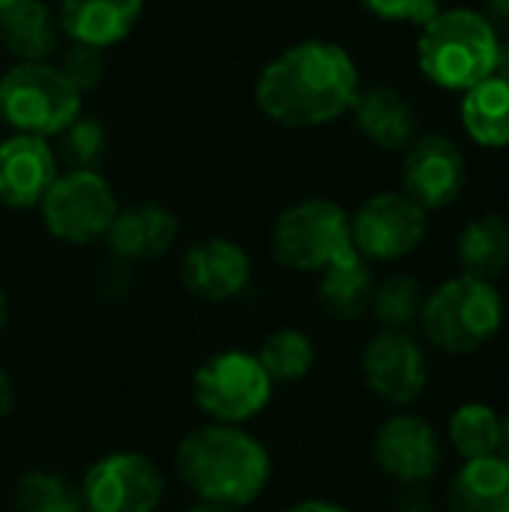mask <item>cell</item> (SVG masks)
<instances>
[{"label": "cell", "instance_id": "ba28073f", "mask_svg": "<svg viewBox=\"0 0 509 512\" xmlns=\"http://www.w3.org/2000/svg\"><path fill=\"white\" fill-rule=\"evenodd\" d=\"M117 210L114 189L96 168H72L57 174L39 201L48 234L72 246H87L105 237Z\"/></svg>", "mask_w": 509, "mask_h": 512}, {"label": "cell", "instance_id": "8992f818", "mask_svg": "<svg viewBox=\"0 0 509 512\" xmlns=\"http://www.w3.org/2000/svg\"><path fill=\"white\" fill-rule=\"evenodd\" d=\"M81 114V90L48 60H18L0 78V120L27 135H60Z\"/></svg>", "mask_w": 509, "mask_h": 512}, {"label": "cell", "instance_id": "52a82bcc", "mask_svg": "<svg viewBox=\"0 0 509 512\" xmlns=\"http://www.w3.org/2000/svg\"><path fill=\"white\" fill-rule=\"evenodd\" d=\"M270 243L276 261L297 273H321L333 261L357 252L351 216L327 198H306L282 210Z\"/></svg>", "mask_w": 509, "mask_h": 512}, {"label": "cell", "instance_id": "f1b7e54d", "mask_svg": "<svg viewBox=\"0 0 509 512\" xmlns=\"http://www.w3.org/2000/svg\"><path fill=\"white\" fill-rule=\"evenodd\" d=\"M60 72L78 87V90H90L96 87V81L102 78L105 72V57H102V48H93V45H81V42H72L63 57H60Z\"/></svg>", "mask_w": 509, "mask_h": 512}, {"label": "cell", "instance_id": "d6986e66", "mask_svg": "<svg viewBox=\"0 0 509 512\" xmlns=\"http://www.w3.org/2000/svg\"><path fill=\"white\" fill-rule=\"evenodd\" d=\"M60 36L57 15L45 0H6L0 6V42L18 60H45Z\"/></svg>", "mask_w": 509, "mask_h": 512}, {"label": "cell", "instance_id": "cb8c5ba5", "mask_svg": "<svg viewBox=\"0 0 509 512\" xmlns=\"http://www.w3.org/2000/svg\"><path fill=\"white\" fill-rule=\"evenodd\" d=\"M255 354H258L261 366L267 369V375L273 378L276 387L303 381L315 366V345L297 327L273 330Z\"/></svg>", "mask_w": 509, "mask_h": 512}, {"label": "cell", "instance_id": "30bf717a", "mask_svg": "<svg viewBox=\"0 0 509 512\" xmlns=\"http://www.w3.org/2000/svg\"><path fill=\"white\" fill-rule=\"evenodd\" d=\"M429 210L405 192H378L351 216L354 249L366 261H402L423 246Z\"/></svg>", "mask_w": 509, "mask_h": 512}, {"label": "cell", "instance_id": "4fadbf2b", "mask_svg": "<svg viewBox=\"0 0 509 512\" xmlns=\"http://www.w3.org/2000/svg\"><path fill=\"white\" fill-rule=\"evenodd\" d=\"M372 456L384 477L399 486L429 483L441 465V441L432 423L417 414L384 420L372 438Z\"/></svg>", "mask_w": 509, "mask_h": 512}, {"label": "cell", "instance_id": "ffe728a7", "mask_svg": "<svg viewBox=\"0 0 509 512\" xmlns=\"http://www.w3.org/2000/svg\"><path fill=\"white\" fill-rule=\"evenodd\" d=\"M462 129L483 150L509 147V81L492 72L462 93Z\"/></svg>", "mask_w": 509, "mask_h": 512}, {"label": "cell", "instance_id": "74e56055", "mask_svg": "<svg viewBox=\"0 0 509 512\" xmlns=\"http://www.w3.org/2000/svg\"><path fill=\"white\" fill-rule=\"evenodd\" d=\"M6 318H9V303H6V294H3V288H0V333H3V327H6Z\"/></svg>", "mask_w": 509, "mask_h": 512}, {"label": "cell", "instance_id": "7402d4cb", "mask_svg": "<svg viewBox=\"0 0 509 512\" xmlns=\"http://www.w3.org/2000/svg\"><path fill=\"white\" fill-rule=\"evenodd\" d=\"M375 294V279L360 252H351L321 270L318 300L324 312L336 321H357L369 312Z\"/></svg>", "mask_w": 509, "mask_h": 512}, {"label": "cell", "instance_id": "5bb4252c", "mask_svg": "<svg viewBox=\"0 0 509 512\" xmlns=\"http://www.w3.org/2000/svg\"><path fill=\"white\" fill-rule=\"evenodd\" d=\"M180 279L189 294L204 303H228L240 297L252 279V261L243 246L228 237H207L195 243L183 264Z\"/></svg>", "mask_w": 509, "mask_h": 512}, {"label": "cell", "instance_id": "9c48e42d", "mask_svg": "<svg viewBox=\"0 0 509 512\" xmlns=\"http://www.w3.org/2000/svg\"><path fill=\"white\" fill-rule=\"evenodd\" d=\"M78 489L84 512H156L165 501V474L147 453L111 450L87 465Z\"/></svg>", "mask_w": 509, "mask_h": 512}, {"label": "cell", "instance_id": "d6a6232c", "mask_svg": "<svg viewBox=\"0 0 509 512\" xmlns=\"http://www.w3.org/2000/svg\"><path fill=\"white\" fill-rule=\"evenodd\" d=\"M282 512H351L348 507L336 504V501H327V498H303L291 507H285Z\"/></svg>", "mask_w": 509, "mask_h": 512}, {"label": "cell", "instance_id": "e575fe53", "mask_svg": "<svg viewBox=\"0 0 509 512\" xmlns=\"http://www.w3.org/2000/svg\"><path fill=\"white\" fill-rule=\"evenodd\" d=\"M495 72L509 81V39H501V54H498V66H495Z\"/></svg>", "mask_w": 509, "mask_h": 512}, {"label": "cell", "instance_id": "d4e9b609", "mask_svg": "<svg viewBox=\"0 0 509 512\" xmlns=\"http://www.w3.org/2000/svg\"><path fill=\"white\" fill-rule=\"evenodd\" d=\"M18 512H84V498L78 483L57 471H27L15 483Z\"/></svg>", "mask_w": 509, "mask_h": 512}, {"label": "cell", "instance_id": "5b68a950", "mask_svg": "<svg viewBox=\"0 0 509 512\" xmlns=\"http://www.w3.org/2000/svg\"><path fill=\"white\" fill-rule=\"evenodd\" d=\"M276 384L258 354L225 348L210 354L192 375V402L207 423L246 426L267 411Z\"/></svg>", "mask_w": 509, "mask_h": 512}, {"label": "cell", "instance_id": "ac0fdd59", "mask_svg": "<svg viewBox=\"0 0 509 512\" xmlns=\"http://www.w3.org/2000/svg\"><path fill=\"white\" fill-rule=\"evenodd\" d=\"M351 111L357 129L381 150H405L417 138V108L396 87L360 90Z\"/></svg>", "mask_w": 509, "mask_h": 512}, {"label": "cell", "instance_id": "7a4b0ae2", "mask_svg": "<svg viewBox=\"0 0 509 512\" xmlns=\"http://www.w3.org/2000/svg\"><path fill=\"white\" fill-rule=\"evenodd\" d=\"M174 468L195 501H210L234 512L252 507L273 477L267 444L246 426L228 423H204L192 429L177 444Z\"/></svg>", "mask_w": 509, "mask_h": 512}, {"label": "cell", "instance_id": "7c38bea8", "mask_svg": "<svg viewBox=\"0 0 509 512\" xmlns=\"http://www.w3.org/2000/svg\"><path fill=\"white\" fill-rule=\"evenodd\" d=\"M363 381L378 399L405 408L429 384L426 354L405 330H381L363 348Z\"/></svg>", "mask_w": 509, "mask_h": 512}, {"label": "cell", "instance_id": "836d02e7", "mask_svg": "<svg viewBox=\"0 0 509 512\" xmlns=\"http://www.w3.org/2000/svg\"><path fill=\"white\" fill-rule=\"evenodd\" d=\"M12 405H15V384H12L9 372L0 366V423L12 414Z\"/></svg>", "mask_w": 509, "mask_h": 512}, {"label": "cell", "instance_id": "83f0119b", "mask_svg": "<svg viewBox=\"0 0 509 512\" xmlns=\"http://www.w3.org/2000/svg\"><path fill=\"white\" fill-rule=\"evenodd\" d=\"M63 153L72 168H96L105 150V129L96 117H75L63 132Z\"/></svg>", "mask_w": 509, "mask_h": 512}, {"label": "cell", "instance_id": "d590c367", "mask_svg": "<svg viewBox=\"0 0 509 512\" xmlns=\"http://www.w3.org/2000/svg\"><path fill=\"white\" fill-rule=\"evenodd\" d=\"M180 512H234V510L219 507V504H210V501H195V504H189L186 510H180Z\"/></svg>", "mask_w": 509, "mask_h": 512}, {"label": "cell", "instance_id": "6da1fadb", "mask_svg": "<svg viewBox=\"0 0 509 512\" xmlns=\"http://www.w3.org/2000/svg\"><path fill=\"white\" fill-rule=\"evenodd\" d=\"M360 69L345 45L306 39L276 54L258 75L255 102L288 129H315L348 114L360 96Z\"/></svg>", "mask_w": 509, "mask_h": 512}, {"label": "cell", "instance_id": "603a6c76", "mask_svg": "<svg viewBox=\"0 0 509 512\" xmlns=\"http://www.w3.org/2000/svg\"><path fill=\"white\" fill-rule=\"evenodd\" d=\"M462 273L495 279L509 264V222L498 213H483L471 219L456 243Z\"/></svg>", "mask_w": 509, "mask_h": 512}, {"label": "cell", "instance_id": "44dd1931", "mask_svg": "<svg viewBox=\"0 0 509 512\" xmlns=\"http://www.w3.org/2000/svg\"><path fill=\"white\" fill-rule=\"evenodd\" d=\"M447 507L450 512H509L507 456L468 459L447 489Z\"/></svg>", "mask_w": 509, "mask_h": 512}, {"label": "cell", "instance_id": "277c9868", "mask_svg": "<svg viewBox=\"0 0 509 512\" xmlns=\"http://www.w3.org/2000/svg\"><path fill=\"white\" fill-rule=\"evenodd\" d=\"M423 333L447 354H471L492 342L504 327V297L492 279L456 276L423 300Z\"/></svg>", "mask_w": 509, "mask_h": 512}, {"label": "cell", "instance_id": "484cf974", "mask_svg": "<svg viewBox=\"0 0 509 512\" xmlns=\"http://www.w3.org/2000/svg\"><path fill=\"white\" fill-rule=\"evenodd\" d=\"M450 444L465 462L501 453V417L483 402L462 405L450 417Z\"/></svg>", "mask_w": 509, "mask_h": 512}, {"label": "cell", "instance_id": "8d00e7d4", "mask_svg": "<svg viewBox=\"0 0 509 512\" xmlns=\"http://www.w3.org/2000/svg\"><path fill=\"white\" fill-rule=\"evenodd\" d=\"M501 456L509 459V414L501 420Z\"/></svg>", "mask_w": 509, "mask_h": 512}, {"label": "cell", "instance_id": "8fae6325", "mask_svg": "<svg viewBox=\"0 0 509 512\" xmlns=\"http://www.w3.org/2000/svg\"><path fill=\"white\" fill-rule=\"evenodd\" d=\"M468 183V162L462 147L441 132L417 135L405 147L402 186L423 210H444L459 201Z\"/></svg>", "mask_w": 509, "mask_h": 512}, {"label": "cell", "instance_id": "2e32d148", "mask_svg": "<svg viewBox=\"0 0 509 512\" xmlns=\"http://www.w3.org/2000/svg\"><path fill=\"white\" fill-rule=\"evenodd\" d=\"M105 240L111 255L123 264L153 261L162 258L177 240V216L153 201L129 204L117 210Z\"/></svg>", "mask_w": 509, "mask_h": 512}, {"label": "cell", "instance_id": "9a60e30c", "mask_svg": "<svg viewBox=\"0 0 509 512\" xmlns=\"http://www.w3.org/2000/svg\"><path fill=\"white\" fill-rule=\"evenodd\" d=\"M57 174V156L42 135L15 132L0 141V204L12 210L39 207Z\"/></svg>", "mask_w": 509, "mask_h": 512}, {"label": "cell", "instance_id": "f546056e", "mask_svg": "<svg viewBox=\"0 0 509 512\" xmlns=\"http://www.w3.org/2000/svg\"><path fill=\"white\" fill-rule=\"evenodd\" d=\"M375 18L390 24H426L441 12L438 0H360Z\"/></svg>", "mask_w": 509, "mask_h": 512}, {"label": "cell", "instance_id": "4316f807", "mask_svg": "<svg viewBox=\"0 0 509 512\" xmlns=\"http://www.w3.org/2000/svg\"><path fill=\"white\" fill-rule=\"evenodd\" d=\"M423 300H426L423 285L408 273H396V276H387L381 285H375L369 309L375 312L384 330H405L414 321H420Z\"/></svg>", "mask_w": 509, "mask_h": 512}, {"label": "cell", "instance_id": "1f68e13d", "mask_svg": "<svg viewBox=\"0 0 509 512\" xmlns=\"http://www.w3.org/2000/svg\"><path fill=\"white\" fill-rule=\"evenodd\" d=\"M492 27L498 30L501 39H509V0H486V12H483Z\"/></svg>", "mask_w": 509, "mask_h": 512}, {"label": "cell", "instance_id": "e0dca14e", "mask_svg": "<svg viewBox=\"0 0 509 512\" xmlns=\"http://www.w3.org/2000/svg\"><path fill=\"white\" fill-rule=\"evenodd\" d=\"M141 12L144 0H63L57 24L72 42L111 48L132 33Z\"/></svg>", "mask_w": 509, "mask_h": 512}, {"label": "cell", "instance_id": "4dcf8cb0", "mask_svg": "<svg viewBox=\"0 0 509 512\" xmlns=\"http://www.w3.org/2000/svg\"><path fill=\"white\" fill-rule=\"evenodd\" d=\"M393 510L396 512H435V501L429 495V489L423 483L417 486H402L393 498Z\"/></svg>", "mask_w": 509, "mask_h": 512}, {"label": "cell", "instance_id": "3957f363", "mask_svg": "<svg viewBox=\"0 0 509 512\" xmlns=\"http://www.w3.org/2000/svg\"><path fill=\"white\" fill-rule=\"evenodd\" d=\"M501 36L492 21L468 6L441 9L420 27L417 66L441 90L465 93L498 66Z\"/></svg>", "mask_w": 509, "mask_h": 512}]
</instances>
